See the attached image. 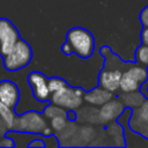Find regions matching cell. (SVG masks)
Returning a JSON list of instances; mask_svg holds the SVG:
<instances>
[{"instance_id":"cell-14","label":"cell","mask_w":148,"mask_h":148,"mask_svg":"<svg viewBox=\"0 0 148 148\" xmlns=\"http://www.w3.org/2000/svg\"><path fill=\"white\" fill-rule=\"evenodd\" d=\"M0 117L2 119V121L5 123L7 130H13V126H14V121H15V112H14V109L0 103Z\"/></svg>"},{"instance_id":"cell-13","label":"cell","mask_w":148,"mask_h":148,"mask_svg":"<svg viewBox=\"0 0 148 148\" xmlns=\"http://www.w3.org/2000/svg\"><path fill=\"white\" fill-rule=\"evenodd\" d=\"M126 108H136L138 105H140L143 99L146 98V96L141 92V90L138 91H131V92H121L117 96Z\"/></svg>"},{"instance_id":"cell-2","label":"cell","mask_w":148,"mask_h":148,"mask_svg":"<svg viewBox=\"0 0 148 148\" xmlns=\"http://www.w3.org/2000/svg\"><path fill=\"white\" fill-rule=\"evenodd\" d=\"M66 42L72 47L73 53L82 59L90 58L95 51V38L92 34L82 27L69 29L66 34Z\"/></svg>"},{"instance_id":"cell-15","label":"cell","mask_w":148,"mask_h":148,"mask_svg":"<svg viewBox=\"0 0 148 148\" xmlns=\"http://www.w3.org/2000/svg\"><path fill=\"white\" fill-rule=\"evenodd\" d=\"M42 114L45 117V119H52L58 116H66V110L53 103H50L47 106H45Z\"/></svg>"},{"instance_id":"cell-16","label":"cell","mask_w":148,"mask_h":148,"mask_svg":"<svg viewBox=\"0 0 148 148\" xmlns=\"http://www.w3.org/2000/svg\"><path fill=\"white\" fill-rule=\"evenodd\" d=\"M135 62L148 67V45L140 44L135 50Z\"/></svg>"},{"instance_id":"cell-18","label":"cell","mask_w":148,"mask_h":148,"mask_svg":"<svg viewBox=\"0 0 148 148\" xmlns=\"http://www.w3.org/2000/svg\"><path fill=\"white\" fill-rule=\"evenodd\" d=\"M67 123H68V120H67L66 116H58V117L50 119V127L52 128V131L54 133H60L65 128Z\"/></svg>"},{"instance_id":"cell-22","label":"cell","mask_w":148,"mask_h":148,"mask_svg":"<svg viewBox=\"0 0 148 148\" xmlns=\"http://www.w3.org/2000/svg\"><path fill=\"white\" fill-rule=\"evenodd\" d=\"M140 39H141V44L148 45V27H143L141 32H140Z\"/></svg>"},{"instance_id":"cell-12","label":"cell","mask_w":148,"mask_h":148,"mask_svg":"<svg viewBox=\"0 0 148 148\" xmlns=\"http://www.w3.org/2000/svg\"><path fill=\"white\" fill-rule=\"evenodd\" d=\"M113 98V92L102 88V87H95L89 91H86L83 95V102H87L94 106H102L106 102Z\"/></svg>"},{"instance_id":"cell-24","label":"cell","mask_w":148,"mask_h":148,"mask_svg":"<svg viewBox=\"0 0 148 148\" xmlns=\"http://www.w3.org/2000/svg\"><path fill=\"white\" fill-rule=\"evenodd\" d=\"M61 52H62L64 54H66V56H71V54H73L72 47L69 46V44H68L67 42H65V43L61 45Z\"/></svg>"},{"instance_id":"cell-9","label":"cell","mask_w":148,"mask_h":148,"mask_svg":"<svg viewBox=\"0 0 148 148\" xmlns=\"http://www.w3.org/2000/svg\"><path fill=\"white\" fill-rule=\"evenodd\" d=\"M28 84L32 91V96L40 103H47L51 97V92L47 86V77L38 71H34L27 76Z\"/></svg>"},{"instance_id":"cell-1","label":"cell","mask_w":148,"mask_h":148,"mask_svg":"<svg viewBox=\"0 0 148 148\" xmlns=\"http://www.w3.org/2000/svg\"><path fill=\"white\" fill-rule=\"evenodd\" d=\"M101 54L104 57V67L99 72L98 75V84L99 87L111 91L117 92L119 90V83L121 73L128 66H131L134 61H126L123 62L120 58L113 54L109 46H103L99 50Z\"/></svg>"},{"instance_id":"cell-21","label":"cell","mask_w":148,"mask_h":148,"mask_svg":"<svg viewBox=\"0 0 148 148\" xmlns=\"http://www.w3.org/2000/svg\"><path fill=\"white\" fill-rule=\"evenodd\" d=\"M28 147H32V148H35V147H39V148H45L46 146H45V142H44V140H43V135L42 136H38V138H35V139H32L29 143H28Z\"/></svg>"},{"instance_id":"cell-3","label":"cell","mask_w":148,"mask_h":148,"mask_svg":"<svg viewBox=\"0 0 148 148\" xmlns=\"http://www.w3.org/2000/svg\"><path fill=\"white\" fill-rule=\"evenodd\" d=\"M32 49L28 42L20 38L13 49L2 57L3 67L9 72H16L27 67L32 59Z\"/></svg>"},{"instance_id":"cell-20","label":"cell","mask_w":148,"mask_h":148,"mask_svg":"<svg viewBox=\"0 0 148 148\" xmlns=\"http://www.w3.org/2000/svg\"><path fill=\"white\" fill-rule=\"evenodd\" d=\"M139 20H140V23L142 24V27H148V5L145 6L142 8V10L140 12Z\"/></svg>"},{"instance_id":"cell-5","label":"cell","mask_w":148,"mask_h":148,"mask_svg":"<svg viewBox=\"0 0 148 148\" xmlns=\"http://www.w3.org/2000/svg\"><path fill=\"white\" fill-rule=\"evenodd\" d=\"M84 90L80 87L66 86L65 88L51 94V103L65 109V110H76L83 103Z\"/></svg>"},{"instance_id":"cell-19","label":"cell","mask_w":148,"mask_h":148,"mask_svg":"<svg viewBox=\"0 0 148 148\" xmlns=\"http://www.w3.org/2000/svg\"><path fill=\"white\" fill-rule=\"evenodd\" d=\"M0 147H15V142L10 136L3 134L0 135Z\"/></svg>"},{"instance_id":"cell-8","label":"cell","mask_w":148,"mask_h":148,"mask_svg":"<svg viewBox=\"0 0 148 148\" xmlns=\"http://www.w3.org/2000/svg\"><path fill=\"white\" fill-rule=\"evenodd\" d=\"M128 127L148 139V97L140 105L132 109L128 118Z\"/></svg>"},{"instance_id":"cell-11","label":"cell","mask_w":148,"mask_h":148,"mask_svg":"<svg viewBox=\"0 0 148 148\" xmlns=\"http://www.w3.org/2000/svg\"><path fill=\"white\" fill-rule=\"evenodd\" d=\"M20 101V90L15 82L10 80H1L0 81V103L16 109Z\"/></svg>"},{"instance_id":"cell-4","label":"cell","mask_w":148,"mask_h":148,"mask_svg":"<svg viewBox=\"0 0 148 148\" xmlns=\"http://www.w3.org/2000/svg\"><path fill=\"white\" fill-rule=\"evenodd\" d=\"M148 81V67L136 64L135 61L123 71L119 90L121 92H131L140 90L141 86Z\"/></svg>"},{"instance_id":"cell-6","label":"cell","mask_w":148,"mask_h":148,"mask_svg":"<svg viewBox=\"0 0 148 148\" xmlns=\"http://www.w3.org/2000/svg\"><path fill=\"white\" fill-rule=\"evenodd\" d=\"M47 126V121L45 117L38 111H28L23 114L16 116L13 130L21 131V132H29V133H38L40 134L42 131Z\"/></svg>"},{"instance_id":"cell-25","label":"cell","mask_w":148,"mask_h":148,"mask_svg":"<svg viewBox=\"0 0 148 148\" xmlns=\"http://www.w3.org/2000/svg\"><path fill=\"white\" fill-rule=\"evenodd\" d=\"M7 131H8V130H7V127H6L5 123L2 121V119H1V117H0V135L6 134V132H7Z\"/></svg>"},{"instance_id":"cell-17","label":"cell","mask_w":148,"mask_h":148,"mask_svg":"<svg viewBox=\"0 0 148 148\" xmlns=\"http://www.w3.org/2000/svg\"><path fill=\"white\" fill-rule=\"evenodd\" d=\"M68 83L66 82V80L59 77V76H52V77H47V86H49V90L50 92H54L58 91L62 88H65Z\"/></svg>"},{"instance_id":"cell-10","label":"cell","mask_w":148,"mask_h":148,"mask_svg":"<svg viewBox=\"0 0 148 148\" xmlns=\"http://www.w3.org/2000/svg\"><path fill=\"white\" fill-rule=\"evenodd\" d=\"M125 108L126 106L118 97L112 98L109 102H106L105 104H103L99 110H97L98 111L97 118L101 123H104V124L117 120L118 117L124 112Z\"/></svg>"},{"instance_id":"cell-23","label":"cell","mask_w":148,"mask_h":148,"mask_svg":"<svg viewBox=\"0 0 148 148\" xmlns=\"http://www.w3.org/2000/svg\"><path fill=\"white\" fill-rule=\"evenodd\" d=\"M66 118L68 121H76L77 113L75 112V110H66Z\"/></svg>"},{"instance_id":"cell-7","label":"cell","mask_w":148,"mask_h":148,"mask_svg":"<svg viewBox=\"0 0 148 148\" xmlns=\"http://www.w3.org/2000/svg\"><path fill=\"white\" fill-rule=\"evenodd\" d=\"M21 38L20 32L15 24L6 18L0 17V56L5 57L15 45V43Z\"/></svg>"}]
</instances>
